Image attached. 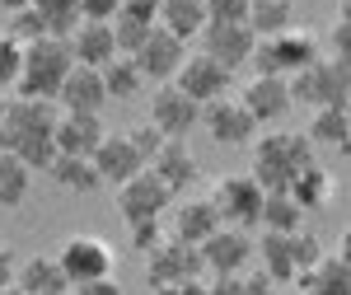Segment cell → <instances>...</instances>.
<instances>
[{
  "instance_id": "1",
  "label": "cell",
  "mask_w": 351,
  "mask_h": 295,
  "mask_svg": "<svg viewBox=\"0 0 351 295\" xmlns=\"http://www.w3.org/2000/svg\"><path fill=\"white\" fill-rule=\"evenodd\" d=\"M314 160V145L304 132H267L263 141H253V183L263 192H286L291 178L300 169H309Z\"/></svg>"
},
{
  "instance_id": "2",
  "label": "cell",
  "mask_w": 351,
  "mask_h": 295,
  "mask_svg": "<svg viewBox=\"0 0 351 295\" xmlns=\"http://www.w3.org/2000/svg\"><path fill=\"white\" fill-rule=\"evenodd\" d=\"M71 47H66V38H38V43H28L24 47V61H19V99H52L56 104V89L61 80L71 75Z\"/></svg>"
},
{
  "instance_id": "3",
  "label": "cell",
  "mask_w": 351,
  "mask_h": 295,
  "mask_svg": "<svg viewBox=\"0 0 351 295\" xmlns=\"http://www.w3.org/2000/svg\"><path fill=\"white\" fill-rule=\"evenodd\" d=\"M324 56V43H319V33H309V28H286V33H276V38H258V47H253V66H258V75H281V80H291L295 71L304 66H314Z\"/></svg>"
},
{
  "instance_id": "4",
  "label": "cell",
  "mask_w": 351,
  "mask_h": 295,
  "mask_svg": "<svg viewBox=\"0 0 351 295\" xmlns=\"http://www.w3.org/2000/svg\"><path fill=\"white\" fill-rule=\"evenodd\" d=\"M286 84H291V104H309V108H347V94H351L342 56H319L314 66L295 71Z\"/></svg>"
},
{
  "instance_id": "5",
  "label": "cell",
  "mask_w": 351,
  "mask_h": 295,
  "mask_svg": "<svg viewBox=\"0 0 351 295\" xmlns=\"http://www.w3.org/2000/svg\"><path fill=\"white\" fill-rule=\"evenodd\" d=\"M206 202L216 206L220 225H234V230H253L258 211H263V188L253 183V174H225L211 183Z\"/></svg>"
},
{
  "instance_id": "6",
  "label": "cell",
  "mask_w": 351,
  "mask_h": 295,
  "mask_svg": "<svg viewBox=\"0 0 351 295\" xmlns=\"http://www.w3.org/2000/svg\"><path fill=\"white\" fill-rule=\"evenodd\" d=\"M56 117H61V108L52 99H10L0 117V150L14 155L28 136H52Z\"/></svg>"
},
{
  "instance_id": "7",
  "label": "cell",
  "mask_w": 351,
  "mask_h": 295,
  "mask_svg": "<svg viewBox=\"0 0 351 295\" xmlns=\"http://www.w3.org/2000/svg\"><path fill=\"white\" fill-rule=\"evenodd\" d=\"M206 268H202V253L197 244H183L173 235H164L150 253H145V281L160 291V286H173V281H202Z\"/></svg>"
},
{
  "instance_id": "8",
  "label": "cell",
  "mask_w": 351,
  "mask_h": 295,
  "mask_svg": "<svg viewBox=\"0 0 351 295\" xmlns=\"http://www.w3.org/2000/svg\"><path fill=\"white\" fill-rule=\"evenodd\" d=\"M56 263L66 272L71 291L84 286V281H99V276H112V272H117V258H112V248L99 239V235H71V239L61 244Z\"/></svg>"
},
{
  "instance_id": "9",
  "label": "cell",
  "mask_w": 351,
  "mask_h": 295,
  "mask_svg": "<svg viewBox=\"0 0 351 295\" xmlns=\"http://www.w3.org/2000/svg\"><path fill=\"white\" fill-rule=\"evenodd\" d=\"M145 122L160 136H169V141H188V132L202 122V104H192L178 84H160L150 94V117Z\"/></svg>"
},
{
  "instance_id": "10",
  "label": "cell",
  "mask_w": 351,
  "mask_h": 295,
  "mask_svg": "<svg viewBox=\"0 0 351 295\" xmlns=\"http://www.w3.org/2000/svg\"><path fill=\"white\" fill-rule=\"evenodd\" d=\"M173 84L188 94L192 104H211V99H225V94H230L234 71H225V66L211 61L206 52H188L183 66H178V75H173Z\"/></svg>"
},
{
  "instance_id": "11",
  "label": "cell",
  "mask_w": 351,
  "mask_h": 295,
  "mask_svg": "<svg viewBox=\"0 0 351 295\" xmlns=\"http://www.w3.org/2000/svg\"><path fill=\"white\" fill-rule=\"evenodd\" d=\"M183 56H188V43H183V38H173V33H164V28L155 24V28H150V38L132 52V61H136V71L145 75V84H150V80L169 84L173 75H178Z\"/></svg>"
},
{
  "instance_id": "12",
  "label": "cell",
  "mask_w": 351,
  "mask_h": 295,
  "mask_svg": "<svg viewBox=\"0 0 351 295\" xmlns=\"http://www.w3.org/2000/svg\"><path fill=\"white\" fill-rule=\"evenodd\" d=\"M169 206H173V192L164 188L150 169H141L136 178H127V183L117 188V211H122L127 225H132V220H160Z\"/></svg>"
},
{
  "instance_id": "13",
  "label": "cell",
  "mask_w": 351,
  "mask_h": 295,
  "mask_svg": "<svg viewBox=\"0 0 351 295\" xmlns=\"http://www.w3.org/2000/svg\"><path fill=\"white\" fill-rule=\"evenodd\" d=\"M202 127L206 136L216 141V145H248V141H258V122L243 113L239 99H211V104H202Z\"/></svg>"
},
{
  "instance_id": "14",
  "label": "cell",
  "mask_w": 351,
  "mask_h": 295,
  "mask_svg": "<svg viewBox=\"0 0 351 295\" xmlns=\"http://www.w3.org/2000/svg\"><path fill=\"white\" fill-rule=\"evenodd\" d=\"M197 253H202V268L211 272H243L253 263V235L248 230H234V225H220L216 235H206V239L197 244Z\"/></svg>"
},
{
  "instance_id": "15",
  "label": "cell",
  "mask_w": 351,
  "mask_h": 295,
  "mask_svg": "<svg viewBox=\"0 0 351 295\" xmlns=\"http://www.w3.org/2000/svg\"><path fill=\"white\" fill-rule=\"evenodd\" d=\"M239 104L243 113L263 127V122H281L286 113H291V84L281 80V75H253V80L239 89Z\"/></svg>"
},
{
  "instance_id": "16",
  "label": "cell",
  "mask_w": 351,
  "mask_h": 295,
  "mask_svg": "<svg viewBox=\"0 0 351 295\" xmlns=\"http://www.w3.org/2000/svg\"><path fill=\"white\" fill-rule=\"evenodd\" d=\"M197 38H202V52L211 61H220L225 71H239L243 61L253 56V47H258V38H253L248 24H206Z\"/></svg>"
},
{
  "instance_id": "17",
  "label": "cell",
  "mask_w": 351,
  "mask_h": 295,
  "mask_svg": "<svg viewBox=\"0 0 351 295\" xmlns=\"http://www.w3.org/2000/svg\"><path fill=\"white\" fill-rule=\"evenodd\" d=\"M104 136H108L104 113H61L56 127H52L56 155H94Z\"/></svg>"
},
{
  "instance_id": "18",
  "label": "cell",
  "mask_w": 351,
  "mask_h": 295,
  "mask_svg": "<svg viewBox=\"0 0 351 295\" xmlns=\"http://www.w3.org/2000/svg\"><path fill=\"white\" fill-rule=\"evenodd\" d=\"M89 160H94V169H99V183H112V188H122L127 178H136V174L145 169V160L132 150L127 132H108Z\"/></svg>"
},
{
  "instance_id": "19",
  "label": "cell",
  "mask_w": 351,
  "mask_h": 295,
  "mask_svg": "<svg viewBox=\"0 0 351 295\" xmlns=\"http://www.w3.org/2000/svg\"><path fill=\"white\" fill-rule=\"evenodd\" d=\"M295 295H351V263L347 253H324L314 268L295 272Z\"/></svg>"
},
{
  "instance_id": "20",
  "label": "cell",
  "mask_w": 351,
  "mask_h": 295,
  "mask_svg": "<svg viewBox=\"0 0 351 295\" xmlns=\"http://www.w3.org/2000/svg\"><path fill=\"white\" fill-rule=\"evenodd\" d=\"M56 104H61V113H104V104H108L104 75L89 66H71V75L56 89Z\"/></svg>"
},
{
  "instance_id": "21",
  "label": "cell",
  "mask_w": 351,
  "mask_h": 295,
  "mask_svg": "<svg viewBox=\"0 0 351 295\" xmlns=\"http://www.w3.org/2000/svg\"><path fill=\"white\" fill-rule=\"evenodd\" d=\"M145 169H150V174H155L173 197H178V192H188V183L202 174V169H197V155L188 150V141H164L160 150H155V160L145 164Z\"/></svg>"
},
{
  "instance_id": "22",
  "label": "cell",
  "mask_w": 351,
  "mask_h": 295,
  "mask_svg": "<svg viewBox=\"0 0 351 295\" xmlns=\"http://www.w3.org/2000/svg\"><path fill=\"white\" fill-rule=\"evenodd\" d=\"M66 47H71V61L75 66H89V71H104L117 47H112V28L108 24H94V19H80L75 33L66 38Z\"/></svg>"
},
{
  "instance_id": "23",
  "label": "cell",
  "mask_w": 351,
  "mask_h": 295,
  "mask_svg": "<svg viewBox=\"0 0 351 295\" xmlns=\"http://www.w3.org/2000/svg\"><path fill=\"white\" fill-rule=\"evenodd\" d=\"M14 286H19L24 295H66V291H71V281H66L61 263L47 258V253L19 258V268H14Z\"/></svg>"
},
{
  "instance_id": "24",
  "label": "cell",
  "mask_w": 351,
  "mask_h": 295,
  "mask_svg": "<svg viewBox=\"0 0 351 295\" xmlns=\"http://www.w3.org/2000/svg\"><path fill=\"white\" fill-rule=\"evenodd\" d=\"M216 230H220V215L206 197H183V202L173 206V239L202 244L206 235H216Z\"/></svg>"
},
{
  "instance_id": "25",
  "label": "cell",
  "mask_w": 351,
  "mask_h": 295,
  "mask_svg": "<svg viewBox=\"0 0 351 295\" xmlns=\"http://www.w3.org/2000/svg\"><path fill=\"white\" fill-rule=\"evenodd\" d=\"M155 24L164 33H173V38H197L202 28H206V10H202V0H160V10H155Z\"/></svg>"
},
{
  "instance_id": "26",
  "label": "cell",
  "mask_w": 351,
  "mask_h": 295,
  "mask_svg": "<svg viewBox=\"0 0 351 295\" xmlns=\"http://www.w3.org/2000/svg\"><path fill=\"white\" fill-rule=\"evenodd\" d=\"M243 24L253 28V38H276V33L295 28V5L291 0H248Z\"/></svg>"
},
{
  "instance_id": "27",
  "label": "cell",
  "mask_w": 351,
  "mask_h": 295,
  "mask_svg": "<svg viewBox=\"0 0 351 295\" xmlns=\"http://www.w3.org/2000/svg\"><path fill=\"white\" fill-rule=\"evenodd\" d=\"M47 174H52L61 188L80 192V197H89V192L104 188V183H99V169H94V160H89V155H56V160L47 164Z\"/></svg>"
},
{
  "instance_id": "28",
  "label": "cell",
  "mask_w": 351,
  "mask_h": 295,
  "mask_svg": "<svg viewBox=\"0 0 351 295\" xmlns=\"http://www.w3.org/2000/svg\"><path fill=\"white\" fill-rule=\"evenodd\" d=\"M253 258H263V276L267 281H291L295 263H291V235H271L263 230V239H253Z\"/></svg>"
},
{
  "instance_id": "29",
  "label": "cell",
  "mask_w": 351,
  "mask_h": 295,
  "mask_svg": "<svg viewBox=\"0 0 351 295\" xmlns=\"http://www.w3.org/2000/svg\"><path fill=\"white\" fill-rule=\"evenodd\" d=\"M309 145H332L337 155L347 150V141H351V117H347V108H314V122H309Z\"/></svg>"
},
{
  "instance_id": "30",
  "label": "cell",
  "mask_w": 351,
  "mask_h": 295,
  "mask_svg": "<svg viewBox=\"0 0 351 295\" xmlns=\"http://www.w3.org/2000/svg\"><path fill=\"white\" fill-rule=\"evenodd\" d=\"M291 197H295L300 211H314V206H324L328 197H332V174H328L324 164H309V169H300L295 178H291Z\"/></svg>"
},
{
  "instance_id": "31",
  "label": "cell",
  "mask_w": 351,
  "mask_h": 295,
  "mask_svg": "<svg viewBox=\"0 0 351 295\" xmlns=\"http://www.w3.org/2000/svg\"><path fill=\"white\" fill-rule=\"evenodd\" d=\"M300 206L291 192H263V211H258V225L271 230V235H295L300 230Z\"/></svg>"
},
{
  "instance_id": "32",
  "label": "cell",
  "mask_w": 351,
  "mask_h": 295,
  "mask_svg": "<svg viewBox=\"0 0 351 295\" xmlns=\"http://www.w3.org/2000/svg\"><path fill=\"white\" fill-rule=\"evenodd\" d=\"M104 75V89H108V99H136L141 89H145V75L136 71L132 56H112L108 66L99 71Z\"/></svg>"
},
{
  "instance_id": "33",
  "label": "cell",
  "mask_w": 351,
  "mask_h": 295,
  "mask_svg": "<svg viewBox=\"0 0 351 295\" xmlns=\"http://www.w3.org/2000/svg\"><path fill=\"white\" fill-rule=\"evenodd\" d=\"M28 188H33V169H24L14 155L0 150V206H5V211L19 206V202L28 197Z\"/></svg>"
},
{
  "instance_id": "34",
  "label": "cell",
  "mask_w": 351,
  "mask_h": 295,
  "mask_svg": "<svg viewBox=\"0 0 351 295\" xmlns=\"http://www.w3.org/2000/svg\"><path fill=\"white\" fill-rule=\"evenodd\" d=\"M43 19H47V38H71L80 24V0H28Z\"/></svg>"
},
{
  "instance_id": "35",
  "label": "cell",
  "mask_w": 351,
  "mask_h": 295,
  "mask_svg": "<svg viewBox=\"0 0 351 295\" xmlns=\"http://www.w3.org/2000/svg\"><path fill=\"white\" fill-rule=\"evenodd\" d=\"M108 28H112V47H117V56H132L136 47L150 38V28H155V24H150V19H136V14H122V10H117V14L108 19Z\"/></svg>"
},
{
  "instance_id": "36",
  "label": "cell",
  "mask_w": 351,
  "mask_h": 295,
  "mask_svg": "<svg viewBox=\"0 0 351 295\" xmlns=\"http://www.w3.org/2000/svg\"><path fill=\"white\" fill-rule=\"evenodd\" d=\"M19 47H28V43H38V38H47V19L33 10V5H24V10H14L10 14V28H5Z\"/></svg>"
},
{
  "instance_id": "37",
  "label": "cell",
  "mask_w": 351,
  "mask_h": 295,
  "mask_svg": "<svg viewBox=\"0 0 351 295\" xmlns=\"http://www.w3.org/2000/svg\"><path fill=\"white\" fill-rule=\"evenodd\" d=\"M324 253H328V248L319 244V235H309V230H295V235H291V263H295V272L314 268ZM291 281H295V276H291Z\"/></svg>"
},
{
  "instance_id": "38",
  "label": "cell",
  "mask_w": 351,
  "mask_h": 295,
  "mask_svg": "<svg viewBox=\"0 0 351 295\" xmlns=\"http://www.w3.org/2000/svg\"><path fill=\"white\" fill-rule=\"evenodd\" d=\"M19 61H24V47H19V43L0 28V89L19 80Z\"/></svg>"
},
{
  "instance_id": "39",
  "label": "cell",
  "mask_w": 351,
  "mask_h": 295,
  "mask_svg": "<svg viewBox=\"0 0 351 295\" xmlns=\"http://www.w3.org/2000/svg\"><path fill=\"white\" fill-rule=\"evenodd\" d=\"M202 10H206V24H243L248 0H202Z\"/></svg>"
},
{
  "instance_id": "40",
  "label": "cell",
  "mask_w": 351,
  "mask_h": 295,
  "mask_svg": "<svg viewBox=\"0 0 351 295\" xmlns=\"http://www.w3.org/2000/svg\"><path fill=\"white\" fill-rule=\"evenodd\" d=\"M127 141H132V150H136V155L150 164V160H155V150H160L169 136H160L155 127H150V122H141V127H132V132H127Z\"/></svg>"
},
{
  "instance_id": "41",
  "label": "cell",
  "mask_w": 351,
  "mask_h": 295,
  "mask_svg": "<svg viewBox=\"0 0 351 295\" xmlns=\"http://www.w3.org/2000/svg\"><path fill=\"white\" fill-rule=\"evenodd\" d=\"M328 47H332V56H342V61L351 56V19H347V5H337V19H332V28H328Z\"/></svg>"
},
{
  "instance_id": "42",
  "label": "cell",
  "mask_w": 351,
  "mask_h": 295,
  "mask_svg": "<svg viewBox=\"0 0 351 295\" xmlns=\"http://www.w3.org/2000/svg\"><path fill=\"white\" fill-rule=\"evenodd\" d=\"M160 239H164V225H160V220H132V248L141 253V258H145Z\"/></svg>"
},
{
  "instance_id": "43",
  "label": "cell",
  "mask_w": 351,
  "mask_h": 295,
  "mask_svg": "<svg viewBox=\"0 0 351 295\" xmlns=\"http://www.w3.org/2000/svg\"><path fill=\"white\" fill-rule=\"evenodd\" d=\"M117 10L122 0H80V19H94V24H108Z\"/></svg>"
},
{
  "instance_id": "44",
  "label": "cell",
  "mask_w": 351,
  "mask_h": 295,
  "mask_svg": "<svg viewBox=\"0 0 351 295\" xmlns=\"http://www.w3.org/2000/svg\"><path fill=\"white\" fill-rule=\"evenodd\" d=\"M239 295H276V281H267L263 272H239Z\"/></svg>"
},
{
  "instance_id": "45",
  "label": "cell",
  "mask_w": 351,
  "mask_h": 295,
  "mask_svg": "<svg viewBox=\"0 0 351 295\" xmlns=\"http://www.w3.org/2000/svg\"><path fill=\"white\" fill-rule=\"evenodd\" d=\"M75 295H127V286H122L117 276H99V281H84V286H75Z\"/></svg>"
},
{
  "instance_id": "46",
  "label": "cell",
  "mask_w": 351,
  "mask_h": 295,
  "mask_svg": "<svg viewBox=\"0 0 351 295\" xmlns=\"http://www.w3.org/2000/svg\"><path fill=\"white\" fill-rule=\"evenodd\" d=\"M14 268H19V253L0 239V291H5V286H14Z\"/></svg>"
},
{
  "instance_id": "47",
  "label": "cell",
  "mask_w": 351,
  "mask_h": 295,
  "mask_svg": "<svg viewBox=\"0 0 351 295\" xmlns=\"http://www.w3.org/2000/svg\"><path fill=\"white\" fill-rule=\"evenodd\" d=\"M206 295H239V272H216L206 281Z\"/></svg>"
},
{
  "instance_id": "48",
  "label": "cell",
  "mask_w": 351,
  "mask_h": 295,
  "mask_svg": "<svg viewBox=\"0 0 351 295\" xmlns=\"http://www.w3.org/2000/svg\"><path fill=\"white\" fill-rule=\"evenodd\" d=\"M155 10H160V0H122V14L150 19V24H155Z\"/></svg>"
},
{
  "instance_id": "49",
  "label": "cell",
  "mask_w": 351,
  "mask_h": 295,
  "mask_svg": "<svg viewBox=\"0 0 351 295\" xmlns=\"http://www.w3.org/2000/svg\"><path fill=\"white\" fill-rule=\"evenodd\" d=\"M155 295H206V281H173V286H160Z\"/></svg>"
},
{
  "instance_id": "50",
  "label": "cell",
  "mask_w": 351,
  "mask_h": 295,
  "mask_svg": "<svg viewBox=\"0 0 351 295\" xmlns=\"http://www.w3.org/2000/svg\"><path fill=\"white\" fill-rule=\"evenodd\" d=\"M28 0H0V10H10V14H14V10H24Z\"/></svg>"
},
{
  "instance_id": "51",
  "label": "cell",
  "mask_w": 351,
  "mask_h": 295,
  "mask_svg": "<svg viewBox=\"0 0 351 295\" xmlns=\"http://www.w3.org/2000/svg\"><path fill=\"white\" fill-rule=\"evenodd\" d=\"M0 295H24V291H19V286H5V291H0Z\"/></svg>"
},
{
  "instance_id": "52",
  "label": "cell",
  "mask_w": 351,
  "mask_h": 295,
  "mask_svg": "<svg viewBox=\"0 0 351 295\" xmlns=\"http://www.w3.org/2000/svg\"><path fill=\"white\" fill-rule=\"evenodd\" d=\"M5 104H10V99H5V94H0V117H5Z\"/></svg>"
},
{
  "instance_id": "53",
  "label": "cell",
  "mask_w": 351,
  "mask_h": 295,
  "mask_svg": "<svg viewBox=\"0 0 351 295\" xmlns=\"http://www.w3.org/2000/svg\"><path fill=\"white\" fill-rule=\"evenodd\" d=\"M66 295H75V291H66Z\"/></svg>"
},
{
  "instance_id": "54",
  "label": "cell",
  "mask_w": 351,
  "mask_h": 295,
  "mask_svg": "<svg viewBox=\"0 0 351 295\" xmlns=\"http://www.w3.org/2000/svg\"><path fill=\"white\" fill-rule=\"evenodd\" d=\"M291 295H295V291H291Z\"/></svg>"
}]
</instances>
